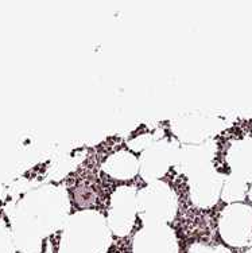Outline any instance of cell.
<instances>
[{
	"mask_svg": "<svg viewBox=\"0 0 252 253\" xmlns=\"http://www.w3.org/2000/svg\"><path fill=\"white\" fill-rule=\"evenodd\" d=\"M246 191H247L246 180H243L239 176H231L224 187L223 198L227 202H238L246 197Z\"/></svg>",
	"mask_w": 252,
	"mask_h": 253,
	"instance_id": "4",
	"label": "cell"
},
{
	"mask_svg": "<svg viewBox=\"0 0 252 253\" xmlns=\"http://www.w3.org/2000/svg\"><path fill=\"white\" fill-rule=\"evenodd\" d=\"M250 198H251V201H252V189L250 190Z\"/></svg>",
	"mask_w": 252,
	"mask_h": 253,
	"instance_id": "7",
	"label": "cell"
},
{
	"mask_svg": "<svg viewBox=\"0 0 252 253\" xmlns=\"http://www.w3.org/2000/svg\"><path fill=\"white\" fill-rule=\"evenodd\" d=\"M134 253H178V244L169 229H145L134 240Z\"/></svg>",
	"mask_w": 252,
	"mask_h": 253,
	"instance_id": "2",
	"label": "cell"
},
{
	"mask_svg": "<svg viewBox=\"0 0 252 253\" xmlns=\"http://www.w3.org/2000/svg\"><path fill=\"white\" fill-rule=\"evenodd\" d=\"M232 169L243 180L252 179V139L240 141L231 151Z\"/></svg>",
	"mask_w": 252,
	"mask_h": 253,
	"instance_id": "3",
	"label": "cell"
},
{
	"mask_svg": "<svg viewBox=\"0 0 252 253\" xmlns=\"http://www.w3.org/2000/svg\"><path fill=\"white\" fill-rule=\"evenodd\" d=\"M246 253H252V247H250V248H248L247 251H246Z\"/></svg>",
	"mask_w": 252,
	"mask_h": 253,
	"instance_id": "6",
	"label": "cell"
},
{
	"mask_svg": "<svg viewBox=\"0 0 252 253\" xmlns=\"http://www.w3.org/2000/svg\"><path fill=\"white\" fill-rule=\"evenodd\" d=\"M220 234L231 247H246L252 240L251 208L243 204L229 205L220 218Z\"/></svg>",
	"mask_w": 252,
	"mask_h": 253,
	"instance_id": "1",
	"label": "cell"
},
{
	"mask_svg": "<svg viewBox=\"0 0 252 253\" xmlns=\"http://www.w3.org/2000/svg\"><path fill=\"white\" fill-rule=\"evenodd\" d=\"M189 253H231L223 245H205V244H194L189 249Z\"/></svg>",
	"mask_w": 252,
	"mask_h": 253,
	"instance_id": "5",
	"label": "cell"
}]
</instances>
